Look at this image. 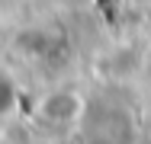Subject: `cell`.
Listing matches in <instances>:
<instances>
[{"mask_svg": "<svg viewBox=\"0 0 151 144\" xmlns=\"http://www.w3.org/2000/svg\"><path fill=\"white\" fill-rule=\"evenodd\" d=\"M81 109H84V99L71 90H61V93H52L42 99L39 106V118L52 128H71L77 118H81Z\"/></svg>", "mask_w": 151, "mask_h": 144, "instance_id": "cell-1", "label": "cell"}]
</instances>
